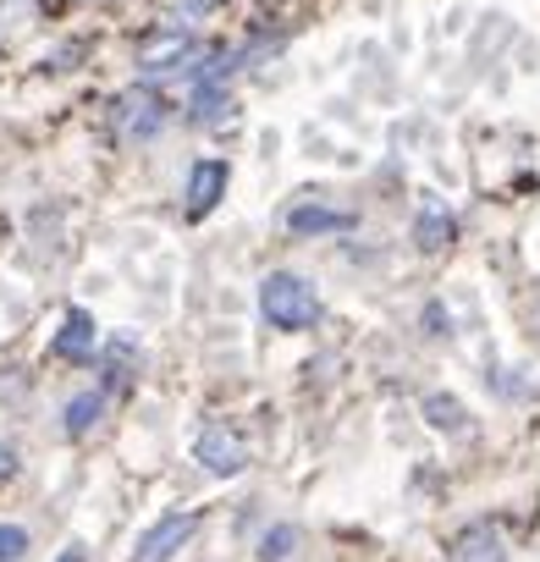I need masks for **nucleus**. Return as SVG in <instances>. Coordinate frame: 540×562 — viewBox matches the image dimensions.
I'll use <instances>...</instances> for the list:
<instances>
[{
    "mask_svg": "<svg viewBox=\"0 0 540 562\" xmlns=\"http://www.w3.org/2000/svg\"><path fill=\"white\" fill-rule=\"evenodd\" d=\"M259 315L277 331H310L320 321V293L293 270H270L259 281Z\"/></svg>",
    "mask_w": 540,
    "mask_h": 562,
    "instance_id": "nucleus-1",
    "label": "nucleus"
},
{
    "mask_svg": "<svg viewBox=\"0 0 540 562\" xmlns=\"http://www.w3.org/2000/svg\"><path fill=\"white\" fill-rule=\"evenodd\" d=\"M299 524H277L259 535V562H299Z\"/></svg>",
    "mask_w": 540,
    "mask_h": 562,
    "instance_id": "nucleus-10",
    "label": "nucleus"
},
{
    "mask_svg": "<svg viewBox=\"0 0 540 562\" xmlns=\"http://www.w3.org/2000/svg\"><path fill=\"white\" fill-rule=\"evenodd\" d=\"M502 557H507V546H502V529L491 518L458 529L452 546H447V562H502Z\"/></svg>",
    "mask_w": 540,
    "mask_h": 562,
    "instance_id": "nucleus-5",
    "label": "nucleus"
},
{
    "mask_svg": "<svg viewBox=\"0 0 540 562\" xmlns=\"http://www.w3.org/2000/svg\"><path fill=\"white\" fill-rule=\"evenodd\" d=\"M452 237H458V221H452L441 204H425L419 221H414V243H419L425 254H441V248H452Z\"/></svg>",
    "mask_w": 540,
    "mask_h": 562,
    "instance_id": "nucleus-8",
    "label": "nucleus"
},
{
    "mask_svg": "<svg viewBox=\"0 0 540 562\" xmlns=\"http://www.w3.org/2000/svg\"><path fill=\"white\" fill-rule=\"evenodd\" d=\"M288 226H293L299 237L348 232V226H353V210H331V204H293V210H288Z\"/></svg>",
    "mask_w": 540,
    "mask_h": 562,
    "instance_id": "nucleus-7",
    "label": "nucleus"
},
{
    "mask_svg": "<svg viewBox=\"0 0 540 562\" xmlns=\"http://www.w3.org/2000/svg\"><path fill=\"white\" fill-rule=\"evenodd\" d=\"M193 524H199L193 513H166V518H160V524H155V529L138 540L133 562H171V557H177V546L193 535Z\"/></svg>",
    "mask_w": 540,
    "mask_h": 562,
    "instance_id": "nucleus-4",
    "label": "nucleus"
},
{
    "mask_svg": "<svg viewBox=\"0 0 540 562\" xmlns=\"http://www.w3.org/2000/svg\"><path fill=\"white\" fill-rule=\"evenodd\" d=\"M105 397H111V392H78V397L67 403V436H89V430L100 425V414H105Z\"/></svg>",
    "mask_w": 540,
    "mask_h": 562,
    "instance_id": "nucleus-11",
    "label": "nucleus"
},
{
    "mask_svg": "<svg viewBox=\"0 0 540 562\" xmlns=\"http://www.w3.org/2000/svg\"><path fill=\"white\" fill-rule=\"evenodd\" d=\"M56 562H83V546H67V551H61Z\"/></svg>",
    "mask_w": 540,
    "mask_h": 562,
    "instance_id": "nucleus-17",
    "label": "nucleus"
},
{
    "mask_svg": "<svg viewBox=\"0 0 540 562\" xmlns=\"http://www.w3.org/2000/svg\"><path fill=\"white\" fill-rule=\"evenodd\" d=\"M50 353H56V359H83V353H94V315L72 310V315L61 321V331H56Z\"/></svg>",
    "mask_w": 540,
    "mask_h": 562,
    "instance_id": "nucleus-9",
    "label": "nucleus"
},
{
    "mask_svg": "<svg viewBox=\"0 0 540 562\" xmlns=\"http://www.w3.org/2000/svg\"><path fill=\"white\" fill-rule=\"evenodd\" d=\"M29 551V529H18V524H0V562H18Z\"/></svg>",
    "mask_w": 540,
    "mask_h": 562,
    "instance_id": "nucleus-14",
    "label": "nucleus"
},
{
    "mask_svg": "<svg viewBox=\"0 0 540 562\" xmlns=\"http://www.w3.org/2000/svg\"><path fill=\"white\" fill-rule=\"evenodd\" d=\"M78 50H83V40H72V45H61V50H50V56H45V72H67Z\"/></svg>",
    "mask_w": 540,
    "mask_h": 562,
    "instance_id": "nucleus-15",
    "label": "nucleus"
},
{
    "mask_svg": "<svg viewBox=\"0 0 540 562\" xmlns=\"http://www.w3.org/2000/svg\"><path fill=\"white\" fill-rule=\"evenodd\" d=\"M160 127H166V100H160L155 89H127V94L111 105V133H116L122 144L155 138Z\"/></svg>",
    "mask_w": 540,
    "mask_h": 562,
    "instance_id": "nucleus-2",
    "label": "nucleus"
},
{
    "mask_svg": "<svg viewBox=\"0 0 540 562\" xmlns=\"http://www.w3.org/2000/svg\"><path fill=\"white\" fill-rule=\"evenodd\" d=\"M127 381H133V370H127V342H111V353H105V392H127Z\"/></svg>",
    "mask_w": 540,
    "mask_h": 562,
    "instance_id": "nucleus-12",
    "label": "nucleus"
},
{
    "mask_svg": "<svg viewBox=\"0 0 540 562\" xmlns=\"http://www.w3.org/2000/svg\"><path fill=\"white\" fill-rule=\"evenodd\" d=\"M425 414H430L436 430H469V425H463V408H458L452 397H425Z\"/></svg>",
    "mask_w": 540,
    "mask_h": 562,
    "instance_id": "nucleus-13",
    "label": "nucleus"
},
{
    "mask_svg": "<svg viewBox=\"0 0 540 562\" xmlns=\"http://www.w3.org/2000/svg\"><path fill=\"white\" fill-rule=\"evenodd\" d=\"M12 474H18V452H12V447H0V485H7Z\"/></svg>",
    "mask_w": 540,
    "mask_h": 562,
    "instance_id": "nucleus-16",
    "label": "nucleus"
},
{
    "mask_svg": "<svg viewBox=\"0 0 540 562\" xmlns=\"http://www.w3.org/2000/svg\"><path fill=\"white\" fill-rule=\"evenodd\" d=\"M221 193H226V160H199L188 177V215L204 221L221 204Z\"/></svg>",
    "mask_w": 540,
    "mask_h": 562,
    "instance_id": "nucleus-6",
    "label": "nucleus"
},
{
    "mask_svg": "<svg viewBox=\"0 0 540 562\" xmlns=\"http://www.w3.org/2000/svg\"><path fill=\"white\" fill-rule=\"evenodd\" d=\"M193 458L210 469V474H243V463H248V447H243V436L237 430H226V425H204L199 430V447H193Z\"/></svg>",
    "mask_w": 540,
    "mask_h": 562,
    "instance_id": "nucleus-3",
    "label": "nucleus"
}]
</instances>
